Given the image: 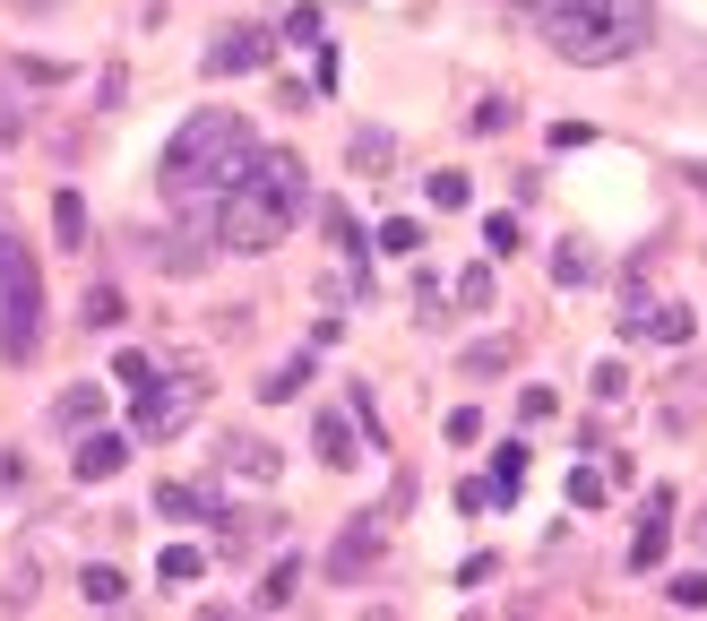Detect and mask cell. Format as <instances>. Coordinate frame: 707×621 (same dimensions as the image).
<instances>
[{
  "mask_svg": "<svg viewBox=\"0 0 707 621\" xmlns=\"http://www.w3.org/2000/svg\"><path fill=\"white\" fill-rule=\"evenodd\" d=\"M113 380H121V388H129V397H138V388L156 380V363H147V355H121V363H113Z\"/></svg>",
  "mask_w": 707,
  "mask_h": 621,
  "instance_id": "f546056e",
  "label": "cell"
},
{
  "mask_svg": "<svg viewBox=\"0 0 707 621\" xmlns=\"http://www.w3.org/2000/svg\"><path fill=\"white\" fill-rule=\"evenodd\" d=\"M388 156H397V147H388V129H354V164H362V173H380Z\"/></svg>",
  "mask_w": 707,
  "mask_h": 621,
  "instance_id": "7402d4cb",
  "label": "cell"
},
{
  "mask_svg": "<svg viewBox=\"0 0 707 621\" xmlns=\"http://www.w3.org/2000/svg\"><path fill=\"white\" fill-rule=\"evenodd\" d=\"M268 61H276V35H259V26L208 44V78H241V70H268Z\"/></svg>",
  "mask_w": 707,
  "mask_h": 621,
  "instance_id": "52a82bcc",
  "label": "cell"
},
{
  "mask_svg": "<svg viewBox=\"0 0 707 621\" xmlns=\"http://www.w3.org/2000/svg\"><path fill=\"white\" fill-rule=\"evenodd\" d=\"M156 509H164V518H216L225 500H216V484H182V475H173V484L156 493Z\"/></svg>",
  "mask_w": 707,
  "mask_h": 621,
  "instance_id": "8fae6325",
  "label": "cell"
},
{
  "mask_svg": "<svg viewBox=\"0 0 707 621\" xmlns=\"http://www.w3.org/2000/svg\"><path fill=\"white\" fill-rule=\"evenodd\" d=\"M458 302H474V311L492 302V268H467V276H458Z\"/></svg>",
  "mask_w": 707,
  "mask_h": 621,
  "instance_id": "4dcf8cb0",
  "label": "cell"
},
{
  "mask_svg": "<svg viewBox=\"0 0 707 621\" xmlns=\"http://www.w3.org/2000/svg\"><path fill=\"white\" fill-rule=\"evenodd\" d=\"M44 346V268L17 234H0V363H35Z\"/></svg>",
  "mask_w": 707,
  "mask_h": 621,
  "instance_id": "277c9868",
  "label": "cell"
},
{
  "mask_svg": "<svg viewBox=\"0 0 707 621\" xmlns=\"http://www.w3.org/2000/svg\"><path fill=\"white\" fill-rule=\"evenodd\" d=\"M518 484H526V440H518V449H500V458H492V493H500V509H509V500H518Z\"/></svg>",
  "mask_w": 707,
  "mask_h": 621,
  "instance_id": "e0dca14e",
  "label": "cell"
},
{
  "mask_svg": "<svg viewBox=\"0 0 707 621\" xmlns=\"http://www.w3.org/2000/svg\"><path fill=\"white\" fill-rule=\"evenodd\" d=\"M388 526H397L388 509H354V526L337 535V552H328V579H362V561L388 544Z\"/></svg>",
  "mask_w": 707,
  "mask_h": 621,
  "instance_id": "8992f818",
  "label": "cell"
},
{
  "mask_svg": "<svg viewBox=\"0 0 707 621\" xmlns=\"http://www.w3.org/2000/svg\"><path fill=\"white\" fill-rule=\"evenodd\" d=\"M553 276H561V285L579 294V285H587V276H595V259H587V250H579V243H561V250H553Z\"/></svg>",
  "mask_w": 707,
  "mask_h": 621,
  "instance_id": "ffe728a7",
  "label": "cell"
},
{
  "mask_svg": "<svg viewBox=\"0 0 707 621\" xmlns=\"http://www.w3.org/2000/svg\"><path fill=\"white\" fill-rule=\"evenodd\" d=\"M250 156H259V138H250L241 113H225V104L190 113V122L173 129V147H164V199L173 208H216L241 173H250Z\"/></svg>",
  "mask_w": 707,
  "mask_h": 621,
  "instance_id": "7a4b0ae2",
  "label": "cell"
},
{
  "mask_svg": "<svg viewBox=\"0 0 707 621\" xmlns=\"http://www.w3.org/2000/svg\"><path fill=\"white\" fill-rule=\"evenodd\" d=\"M121 467H129V432H87V440H78V458H70V475H78V484H113Z\"/></svg>",
  "mask_w": 707,
  "mask_h": 621,
  "instance_id": "ba28073f",
  "label": "cell"
},
{
  "mask_svg": "<svg viewBox=\"0 0 707 621\" xmlns=\"http://www.w3.org/2000/svg\"><path fill=\"white\" fill-rule=\"evenodd\" d=\"M9 9H26V17H35V9H61V0H9Z\"/></svg>",
  "mask_w": 707,
  "mask_h": 621,
  "instance_id": "d6a6232c",
  "label": "cell"
},
{
  "mask_svg": "<svg viewBox=\"0 0 707 621\" xmlns=\"http://www.w3.org/2000/svg\"><path fill=\"white\" fill-rule=\"evenodd\" d=\"M604 493H612V484H604L595 467H579V475H570V509H604Z\"/></svg>",
  "mask_w": 707,
  "mask_h": 621,
  "instance_id": "603a6c76",
  "label": "cell"
},
{
  "mask_svg": "<svg viewBox=\"0 0 707 621\" xmlns=\"http://www.w3.org/2000/svg\"><path fill=\"white\" fill-rule=\"evenodd\" d=\"M371 250H388V259H414V250H423V225H414V216H388V225L371 234Z\"/></svg>",
  "mask_w": 707,
  "mask_h": 621,
  "instance_id": "2e32d148",
  "label": "cell"
},
{
  "mask_svg": "<svg viewBox=\"0 0 707 621\" xmlns=\"http://www.w3.org/2000/svg\"><path fill=\"white\" fill-rule=\"evenodd\" d=\"M52 234H61V250H87V199H78V190L52 199Z\"/></svg>",
  "mask_w": 707,
  "mask_h": 621,
  "instance_id": "5bb4252c",
  "label": "cell"
},
{
  "mask_svg": "<svg viewBox=\"0 0 707 621\" xmlns=\"http://www.w3.org/2000/svg\"><path fill=\"white\" fill-rule=\"evenodd\" d=\"M474 190H467V173H432V208H467Z\"/></svg>",
  "mask_w": 707,
  "mask_h": 621,
  "instance_id": "4316f807",
  "label": "cell"
},
{
  "mask_svg": "<svg viewBox=\"0 0 707 621\" xmlns=\"http://www.w3.org/2000/svg\"><path fill=\"white\" fill-rule=\"evenodd\" d=\"M225 475H250V484H276V449H268V440H250V432H234V440H225Z\"/></svg>",
  "mask_w": 707,
  "mask_h": 621,
  "instance_id": "30bf717a",
  "label": "cell"
},
{
  "mask_svg": "<svg viewBox=\"0 0 707 621\" xmlns=\"http://www.w3.org/2000/svg\"><path fill=\"white\" fill-rule=\"evenodd\" d=\"M26 129V96H17V78H0V138H17Z\"/></svg>",
  "mask_w": 707,
  "mask_h": 621,
  "instance_id": "d4e9b609",
  "label": "cell"
},
{
  "mask_svg": "<svg viewBox=\"0 0 707 621\" xmlns=\"http://www.w3.org/2000/svg\"><path fill=\"white\" fill-rule=\"evenodd\" d=\"M78 320H87V328H113V320H121V294H113V285H96V294H87V311H78Z\"/></svg>",
  "mask_w": 707,
  "mask_h": 621,
  "instance_id": "cb8c5ba5",
  "label": "cell"
},
{
  "mask_svg": "<svg viewBox=\"0 0 707 621\" xmlns=\"http://www.w3.org/2000/svg\"><path fill=\"white\" fill-rule=\"evenodd\" d=\"M458 509H500V493H492V475H483V484H458Z\"/></svg>",
  "mask_w": 707,
  "mask_h": 621,
  "instance_id": "1f68e13d",
  "label": "cell"
},
{
  "mask_svg": "<svg viewBox=\"0 0 707 621\" xmlns=\"http://www.w3.org/2000/svg\"><path fill=\"white\" fill-rule=\"evenodd\" d=\"M665 596H673V605H682V613H707V579H699V570H691V579H673V587H665Z\"/></svg>",
  "mask_w": 707,
  "mask_h": 621,
  "instance_id": "83f0119b",
  "label": "cell"
},
{
  "mask_svg": "<svg viewBox=\"0 0 707 621\" xmlns=\"http://www.w3.org/2000/svg\"><path fill=\"white\" fill-rule=\"evenodd\" d=\"M621 328H630V337H656V346H691V328H699V320H691L682 302H638Z\"/></svg>",
  "mask_w": 707,
  "mask_h": 621,
  "instance_id": "9c48e42d",
  "label": "cell"
},
{
  "mask_svg": "<svg viewBox=\"0 0 707 621\" xmlns=\"http://www.w3.org/2000/svg\"><path fill=\"white\" fill-rule=\"evenodd\" d=\"M78 596H87V605H96V613H104V605H121V596H129V587H121V570H104V561H96V570H87V579H78Z\"/></svg>",
  "mask_w": 707,
  "mask_h": 621,
  "instance_id": "d6986e66",
  "label": "cell"
},
{
  "mask_svg": "<svg viewBox=\"0 0 707 621\" xmlns=\"http://www.w3.org/2000/svg\"><path fill=\"white\" fill-rule=\"evenodd\" d=\"M483 250H492V259H509V250H526V243H518V216H492V225H483Z\"/></svg>",
  "mask_w": 707,
  "mask_h": 621,
  "instance_id": "484cf974",
  "label": "cell"
},
{
  "mask_svg": "<svg viewBox=\"0 0 707 621\" xmlns=\"http://www.w3.org/2000/svg\"><path fill=\"white\" fill-rule=\"evenodd\" d=\"M320 35H328L320 9H285V44H311V52H320Z\"/></svg>",
  "mask_w": 707,
  "mask_h": 621,
  "instance_id": "44dd1931",
  "label": "cell"
},
{
  "mask_svg": "<svg viewBox=\"0 0 707 621\" xmlns=\"http://www.w3.org/2000/svg\"><path fill=\"white\" fill-rule=\"evenodd\" d=\"M199 380H147L138 388V440H164V432H182L190 414H199Z\"/></svg>",
  "mask_w": 707,
  "mask_h": 621,
  "instance_id": "5b68a950",
  "label": "cell"
},
{
  "mask_svg": "<svg viewBox=\"0 0 707 621\" xmlns=\"http://www.w3.org/2000/svg\"><path fill=\"white\" fill-rule=\"evenodd\" d=\"M535 26H544V44L561 52V61H579V70H604V61H630L638 44H647V26H656V0H518Z\"/></svg>",
  "mask_w": 707,
  "mask_h": 621,
  "instance_id": "3957f363",
  "label": "cell"
},
{
  "mask_svg": "<svg viewBox=\"0 0 707 621\" xmlns=\"http://www.w3.org/2000/svg\"><path fill=\"white\" fill-rule=\"evenodd\" d=\"M302 380H311V363H285V372H268V380H259V397H294Z\"/></svg>",
  "mask_w": 707,
  "mask_h": 621,
  "instance_id": "f1b7e54d",
  "label": "cell"
},
{
  "mask_svg": "<svg viewBox=\"0 0 707 621\" xmlns=\"http://www.w3.org/2000/svg\"><path fill=\"white\" fill-rule=\"evenodd\" d=\"M199 570H208V552H199V544H164V561H156V579H164V587H190Z\"/></svg>",
  "mask_w": 707,
  "mask_h": 621,
  "instance_id": "9a60e30c",
  "label": "cell"
},
{
  "mask_svg": "<svg viewBox=\"0 0 707 621\" xmlns=\"http://www.w3.org/2000/svg\"><path fill=\"white\" fill-rule=\"evenodd\" d=\"M311 449H320L328 467H354V458H362V449H354V423H346V414H320V423H311Z\"/></svg>",
  "mask_w": 707,
  "mask_h": 621,
  "instance_id": "4fadbf2b",
  "label": "cell"
},
{
  "mask_svg": "<svg viewBox=\"0 0 707 621\" xmlns=\"http://www.w3.org/2000/svg\"><path fill=\"white\" fill-rule=\"evenodd\" d=\"M294 587H302V561H276V570H268V587H259V605H268V613H285V605H294Z\"/></svg>",
  "mask_w": 707,
  "mask_h": 621,
  "instance_id": "ac0fdd59",
  "label": "cell"
},
{
  "mask_svg": "<svg viewBox=\"0 0 707 621\" xmlns=\"http://www.w3.org/2000/svg\"><path fill=\"white\" fill-rule=\"evenodd\" d=\"M96 414H104V380H78V388L52 406V423H61V432H87Z\"/></svg>",
  "mask_w": 707,
  "mask_h": 621,
  "instance_id": "7c38bea8",
  "label": "cell"
},
{
  "mask_svg": "<svg viewBox=\"0 0 707 621\" xmlns=\"http://www.w3.org/2000/svg\"><path fill=\"white\" fill-rule=\"evenodd\" d=\"M302 208H311L302 156H285V147H259V156H250V173H241L234 190L216 199V243L241 250V259H259V250H276L294 225H302Z\"/></svg>",
  "mask_w": 707,
  "mask_h": 621,
  "instance_id": "6da1fadb",
  "label": "cell"
}]
</instances>
